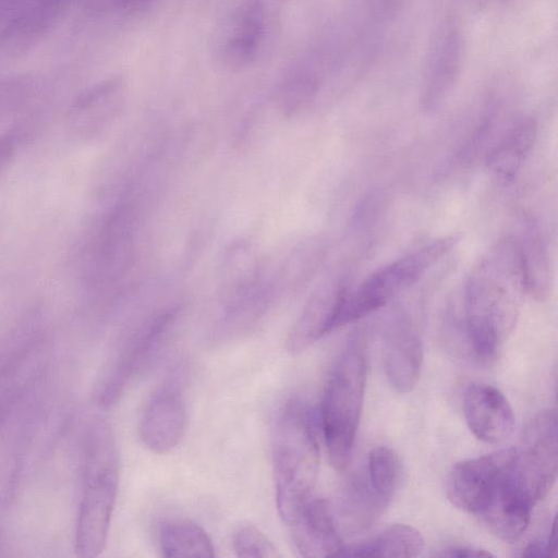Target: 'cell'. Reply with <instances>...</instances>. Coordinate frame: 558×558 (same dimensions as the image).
I'll return each mask as SVG.
<instances>
[{
  "label": "cell",
  "mask_w": 558,
  "mask_h": 558,
  "mask_svg": "<svg viewBox=\"0 0 558 558\" xmlns=\"http://www.w3.org/2000/svg\"><path fill=\"white\" fill-rule=\"evenodd\" d=\"M526 291L515 236L497 241L472 268L464 289L470 345L483 362H493L518 320Z\"/></svg>",
  "instance_id": "cell-1"
},
{
  "label": "cell",
  "mask_w": 558,
  "mask_h": 558,
  "mask_svg": "<svg viewBox=\"0 0 558 558\" xmlns=\"http://www.w3.org/2000/svg\"><path fill=\"white\" fill-rule=\"evenodd\" d=\"M119 485V459L110 426L90 421L82 438L81 496L75 523L74 548L83 558L105 548Z\"/></svg>",
  "instance_id": "cell-2"
},
{
  "label": "cell",
  "mask_w": 558,
  "mask_h": 558,
  "mask_svg": "<svg viewBox=\"0 0 558 558\" xmlns=\"http://www.w3.org/2000/svg\"><path fill=\"white\" fill-rule=\"evenodd\" d=\"M319 457L312 409L299 399L288 401L277 417L272 442L276 504L284 524L315 497Z\"/></svg>",
  "instance_id": "cell-3"
},
{
  "label": "cell",
  "mask_w": 558,
  "mask_h": 558,
  "mask_svg": "<svg viewBox=\"0 0 558 558\" xmlns=\"http://www.w3.org/2000/svg\"><path fill=\"white\" fill-rule=\"evenodd\" d=\"M366 383L364 350L351 341L343 350L326 381L320 423L330 464L347 468L359 427Z\"/></svg>",
  "instance_id": "cell-4"
},
{
  "label": "cell",
  "mask_w": 558,
  "mask_h": 558,
  "mask_svg": "<svg viewBox=\"0 0 558 558\" xmlns=\"http://www.w3.org/2000/svg\"><path fill=\"white\" fill-rule=\"evenodd\" d=\"M457 240L453 235L435 239L376 269L356 287L347 284L338 301L333 330L376 312L411 288Z\"/></svg>",
  "instance_id": "cell-5"
},
{
  "label": "cell",
  "mask_w": 558,
  "mask_h": 558,
  "mask_svg": "<svg viewBox=\"0 0 558 558\" xmlns=\"http://www.w3.org/2000/svg\"><path fill=\"white\" fill-rule=\"evenodd\" d=\"M177 315V308L157 313L125 340L98 385L96 396L99 405L108 408L114 404L126 387L149 367L165 345Z\"/></svg>",
  "instance_id": "cell-6"
},
{
  "label": "cell",
  "mask_w": 558,
  "mask_h": 558,
  "mask_svg": "<svg viewBox=\"0 0 558 558\" xmlns=\"http://www.w3.org/2000/svg\"><path fill=\"white\" fill-rule=\"evenodd\" d=\"M557 426L555 410L539 412L525 425L514 448L513 480L535 504L547 496L557 478Z\"/></svg>",
  "instance_id": "cell-7"
},
{
  "label": "cell",
  "mask_w": 558,
  "mask_h": 558,
  "mask_svg": "<svg viewBox=\"0 0 558 558\" xmlns=\"http://www.w3.org/2000/svg\"><path fill=\"white\" fill-rule=\"evenodd\" d=\"M513 459L514 448H507L458 462L448 476V499L460 510L481 515L508 480Z\"/></svg>",
  "instance_id": "cell-8"
},
{
  "label": "cell",
  "mask_w": 558,
  "mask_h": 558,
  "mask_svg": "<svg viewBox=\"0 0 558 558\" xmlns=\"http://www.w3.org/2000/svg\"><path fill=\"white\" fill-rule=\"evenodd\" d=\"M73 0H0V61L23 56L60 21Z\"/></svg>",
  "instance_id": "cell-9"
},
{
  "label": "cell",
  "mask_w": 558,
  "mask_h": 558,
  "mask_svg": "<svg viewBox=\"0 0 558 558\" xmlns=\"http://www.w3.org/2000/svg\"><path fill=\"white\" fill-rule=\"evenodd\" d=\"M186 427V404L181 381L166 380L145 405L140 436L143 444L156 453H167L182 440Z\"/></svg>",
  "instance_id": "cell-10"
},
{
  "label": "cell",
  "mask_w": 558,
  "mask_h": 558,
  "mask_svg": "<svg viewBox=\"0 0 558 558\" xmlns=\"http://www.w3.org/2000/svg\"><path fill=\"white\" fill-rule=\"evenodd\" d=\"M123 81L120 76L106 78L84 92L71 104L68 126L81 141L101 134L118 117L123 104Z\"/></svg>",
  "instance_id": "cell-11"
},
{
  "label": "cell",
  "mask_w": 558,
  "mask_h": 558,
  "mask_svg": "<svg viewBox=\"0 0 558 558\" xmlns=\"http://www.w3.org/2000/svg\"><path fill=\"white\" fill-rule=\"evenodd\" d=\"M429 52L421 98V106L426 112L442 104L460 74L462 36L453 22L440 27Z\"/></svg>",
  "instance_id": "cell-12"
},
{
  "label": "cell",
  "mask_w": 558,
  "mask_h": 558,
  "mask_svg": "<svg viewBox=\"0 0 558 558\" xmlns=\"http://www.w3.org/2000/svg\"><path fill=\"white\" fill-rule=\"evenodd\" d=\"M463 411L470 430L484 442L499 444L512 434L513 410L505 395L492 385H470L463 397Z\"/></svg>",
  "instance_id": "cell-13"
},
{
  "label": "cell",
  "mask_w": 558,
  "mask_h": 558,
  "mask_svg": "<svg viewBox=\"0 0 558 558\" xmlns=\"http://www.w3.org/2000/svg\"><path fill=\"white\" fill-rule=\"evenodd\" d=\"M286 525L295 547L304 557H338L344 546L329 504L316 496Z\"/></svg>",
  "instance_id": "cell-14"
},
{
  "label": "cell",
  "mask_w": 558,
  "mask_h": 558,
  "mask_svg": "<svg viewBox=\"0 0 558 558\" xmlns=\"http://www.w3.org/2000/svg\"><path fill=\"white\" fill-rule=\"evenodd\" d=\"M423 363L422 341L403 315L389 325L384 343L385 372L391 386L401 393L410 392L417 384Z\"/></svg>",
  "instance_id": "cell-15"
},
{
  "label": "cell",
  "mask_w": 558,
  "mask_h": 558,
  "mask_svg": "<svg viewBox=\"0 0 558 558\" xmlns=\"http://www.w3.org/2000/svg\"><path fill=\"white\" fill-rule=\"evenodd\" d=\"M343 279H329L322 283L308 299L289 330L286 348L299 354L325 335L333 331V319L343 288Z\"/></svg>",
  "instance_id": "cell-16"
},
{
  "label": "cell",
  "mask_w": 558,
  "mask_h": 558,
  "mask_svg": "<svg viewBox=\"0 0 558 558\" xmlns=\"http://www.w3.org/2000/svg\"><path fill=\"white\" fill-rule=\"evenodd\" d=\"M265 34L262 0H245L231 15L219 53L229 66L242 68L256 57Z\"/></svg>",
  "instance_id": "cell-17"
},
{
  "label": "cell",
  "mask_w": 558,
  "mask_h": 558,
  "mask_svg": "<svg viewBox=\"0 0 558 558\" xmlns=\"http://www.w3.org/2000/svg\"><path fill=\"white\" fill-rule=\"evenodd\" d=\"M535 502L515 484L512 471L488 508L480 515L505 542L519 539L527 529Z\"/></svg>",
  "instance_id": "cell-18"
},
{
  "label": "cell",
  "mask_w": 558,
  "mask_h": 558,
  "mask_svg": "<svg viewBox=\"0 0 558 558\" xmlns=\"http://www.w3.org/2000/svg\"><path fill=\"white\" fill-rule=\"evenodd\" d=\"M253 246L238 240L226 247L219 265V287L223 304L255 287L264 275Z\"/></svg>",
  "instance_id": "cell-19"
},
{
  "label": "cell",
  "mask_w": 558,
  "mask_h": 558,
  "mask_svg": "<svg viewBox=\"0 0 558 558\" xmlns=\"http://www.w3.org/2000/svg\"><path fill=\"white\" fill-rule=\"evenodd\" d=\"M537 134L534 119L525 118L515 123L487 151L485 162L501 183L511 181L530 154Z\"/></svg>",
  "instance_id": "cell-20"
},
{
  "label": "cell",
  "mask_w": 558,
  "mask_h": 558,
  "mask_svg": "<svg viewBox=\"0 0 558 558\" xmlns=\"http://www.w3.org/2000/svg\"><path fill=\"white\" fill-rule=\"evenodd\" d=\"M424 538L415 527L396 523L385 529L373 539L343 546L338 557H398L408 558L421 555Z\"/></svg>",
  "instance_id": "cell-21"
},
{
  "label": "cell",
  "mask_w": 558,
  "mask_h": 558,
  "mask_svg": "<svg viewBox=\"0 0 558 558\" xmlns=\"http://www.w3.org/2000/svg\"><path fill=\"white\" fill-rule=\"evenodd\" d=\"M519 245L526 291L543 301L550 291V263L547 244L534 222H529L520 236Z\"/></svg>",
  "instance_id": "cell-22"
},
{
  "label": "cell",
  "mask_w": 558,
  "mask_h": 558,
  "mask_svg": "<svg viewBox=\"0 0 558 558\" xmlns=\"http://www.w3.org/2000/svg\"><path fill=\"white\" fill-rule=\"evenodd\" d=\"M158 541L163 557L213 558L215 548L206 532L187 520L171 519L160 523Z\"/></svg>",
  "instance_id": "cell-23"
},
{
  "label": "cell",
  "mask_w": 558,
  "mask_h": 558,
  "mask_svg": "<svg viewBox=\"0 0 558 558\" xmlns=\"http://www.w3.org/2000/svg\"><path fill=\"white\" fill-rule=\"evenodd\" d=\"M399 478L400 462L397 453L384 446L374 448L368 456L367 483L385 506L390 502Z\"/></svg>",
  "instance_id": "cell-24"
},
{
  "label": "cell",
  "mask_w": 558,
  "mask_h": 558,
  "mask_svg": "<svg viewBox=\"0 0 558 558\" xmlns=\"http://www.w3.org/2000/svg\"><path fill=\"white\" fill-rule=\"evenodd\" d=\"M318 88L315 75L303 72L290 76L281 87L279 105L287 116H294L304 110L314 99Z\"/></svg>",
  "instance_id": "cell-25"
},
{
  "label": "cell",
  "mask_w": 558,
  "mask_h": 558,
  "mask_svg": "<svg viewBox=\"0 0 558 558\" xmlns=\"http://www.w3.org/2000/svg\"><path fill=\"white\" fill-rule=\"evenodd\" d=\"M233 548L242 558H279L275 544L256 526L245 524L233 534Z\"/></svg>",
  "instance_id": "cell-26"
},
{
  "label": "cell",
  "mask_w": 558,
  "mask_h": 558,
  "mask_svg": "<svg viewBox=\"0 0 558 558\" xmlns=\"http://www.w3.org/2000/svg\"><path fill=\"white\" fill-rule=\"evenodd\" d=\"M405 0H367L368 8L374 16L389 20L397 15Z\"/></svg>",
  "instance_id": "cell-27"
},
{
  "label": "cell",
  "mask_w": 558,
  "mask_h": 558,
  "mask_svg": "<svg viewBox=\"0 0 558 558\" xmlns=\"http://www.w3.org/2000/svg\"><path fill=\"white\" fill-rule=\"evenodd\" d=\"M438 557L448 558H487L494 555L485 549L472 546H453L437 554Z\"/></svg>",
  "instance_id": "cell-28"
},
{
  "label": "cell",
  "mask_w": 558,
  "mask_h": 558,
  "mask_svg": "<svg viewBox=\"0 0 558 558\" xmlns=\"http://www.w3.org/2000/svg\"><path fill=\"white\" fill-rule=\"evenodd\" d=\"M19 393L20 391L13 387L9 388V386H4L0 389V430Z\"/></svg>",
  "instance_id": "cell-29"
},
{
  "label": "cell",
  "mask_w": 558,
  "mask_h": 558,
  "mask_svg": "<svg viewBox=\"0 0 558 558\" xmlns=\"http://www.w3.org/2000/svg\"><path fill=\"white\" fill-rule=\"evenodd\" d=\"M526 557H548L547 544L544 541H534L522 548L520 554Z\"/></svg>",
  "instance_id": "cell-30"
},
{
  "label": "cell",
  "mask_w": 558,
  "mask_h": 558,
  "mask_svg": "<svg viewBox=\"0 0 558 558\" xmlns=\"http://www.w3.org/2000/svg\"><path fill=\"white\" fill-rule=\"evenodd\" d=\"M548 556L556 557L557 555V533H556V520L554 519L550 527V532L546 539Z\"/></svg>",
  "instance_id": "cell-31"
},
{
  "label": "cell",
  "mask_w": 558,
  "mask_h": 558,
  "mask_svg": "<svg viewBox=\"0 0 558 558\" xmlns=\"http://www.w3.org/2000/svg\"><path fill=\"white\" fill-rule=\"evenodd\" d=\"M149 0H117L118 4L122 8L134 9Z\"/></svg>",
  "instance_id": "cell-32"
}]
</instances>
